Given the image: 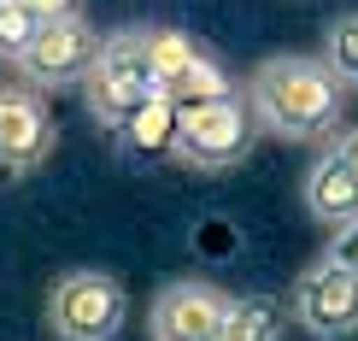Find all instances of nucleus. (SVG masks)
Wrapping results in <instances>:
<instances>
[{"label": "nucleus", "mask_w": 358, "mask_h": 341, "mask_svg": "<svg viewBox=\"0 0 358 341\" xmlns=\"http://www.w3.org/2000/svg\"><path fill=\"white\" fill-rule=\"evenodd\" d=\"M252 124L276 141H335L347 118V83L323 65V53H271L241 83Z\"/></svg>", "instance_id": "f257e3e1"}, {"label": "nucleus", "mask_w": 358, "mask_h": 341, "mask_svg": "<svg viewBox=\"0 0 358 341\" xmlns=\"http://www.w3.org/2000/svg\"><path fill=\"white\" fill-rule=\"evenodd\" d=\"M153 95H159V83H153V65H147V36H141V24L106 29V48H100L94 71H88V83H83L88 118L117 136V130H124Z\"/></svg>", "instance_id": "f03ea898"}, {"label": "nucleus", "mask_w": 358, "mask_h": 341, "mask_svg": "<svg viewBox=\"0 0 358 341\" xmlns=\"http://www.w3.org/2000/svg\"><path fill=\"white\" fill-rule=\"evenodd\" d=\"M252 147V106L247 95H217V100H194V106H176V141L171 153L194 171H229L241 165Z\"/></svg>", "instance_id": "7ed1b4c3"}, {"label": "nucleus", "mask_w": 358, "mask_h": 341, "mask_svg": "<svg viewBox=\"0 0 358 341\" xmlns=\"http://www.w3.org/2000/svg\"><path fill=\"white\" fill-rule=\"evenodd\" d=\"M129 318V294L112 271H94V265H77L65 271L48 294V330L53 341H117Z\"/></svg>", "instance_id": "20e7f679"}, {"label": "nucleus", "mask_w": 358, "mask_h": 341, "mask_svg": "<svg viewBox=\"0 0 358 341\" xmlns=\"http://www.w3.org/2000/svg\"><path fill=\"white\" fill-rule=\"evenodd\" d=\"M100 48H106V29L88 24V18H53L36 29V41L24 48V59L12 71H18V83L41 88V95H53V88H83L88 71H94Z\"/></svg>", "instance_id": "39448f33"}, {"label": "nucleus", "mask_w": 358, "mask_h": 341, "mask_svg": "<svg viewBox=\"0 0 358 341\" xmlns=\"http://www.w3.org/2000/svg\"><path fill=\"white\" fill-rule=\"evenodd\" d=\"M288 312H294V323H300L306 335H317V341L358 335V271L335 265L329 253L311 259L306 271L294 277V288H288Z\"/></svg>", "instance_id": "423d86ee"}, {"label": "nucleus", "mask_w": 358, "mask_h": 341, "mask_svg": "<svg viewBox=\"0 0 358 341\" xmlns=\"http://www.w3.org/2000/svg\"><path fill=\"white\" fill-rule=\"evenodd\" d=\"M223 318H229V294L206 277H176L147 306L153 341H223Z\"/></svg>", "instance_id": "0eeeda50"}, {"label": "nucleus", "mask_w": 358, "mask_h": 341, "mask_svg": "<svg viewBox=\"0 0 358 341\" xmlns=\"http://www.w3.org/2000/svg\"><path fill=\"white\" fill-rule=\"evenodd\" d=\"M53 106L29 83H0V176H24L53 153Z\"/></svg>", "instance_id": "6e6552de"}, {"label": "nucleus", "mask_w": 358, "mask_h": 341, "mask_svg": "<svg viewBox=\"0 0 358 341\" xmlns=\"http://www.w3.org/2000/svg\"><path fill=\"white\" fill-rule=\"evenodd\" d=\"M300 200H306V212L317 218L323 230L358 224V171L335 153V147H323L306 165V176H300Z\"/></svg>", "instance_id": "1a4fd4ad"}, {"label": "nucleus", "mask_w": 358, "mask_h": 341, "mask_svg": "<svg viewBox=\"0 0 358 341\" xmlns=\"http://www.w3.org/2000/svg\"><path fill=\"white\" fill-rule=\"evenodd\" d=\"M288 300L276 294H229V318H223V341H282L288 323Z\"/></svg>", "instance_id": "9d476101"}, {"label": "nucleus", "mask_w": 358, "mask_h": 341, "mask_svg": "<svg viewBox=\"0 0 358 341\" xmlns=\"http://www.w3.org/2000/svg\"><path fill=\"white\" fill-rule=\"evenodd\" d=\"M141 36H147V65H153L159 95H171V88L182 83V71L206 53V48H194V36H182V29H171V24H147Z\"/></svg>", "instance_id": "9b49d317"}, {"label": "nucleus", "mask_w": 358, "mask_h": 341, "mask_svg": "<svg viewBox=\"0 0 358 341\" xmlns=\"http://www.w3.org/2000/svg\"><path fill=\"white\" fill-rule=\"evenodd\" d=\"M117 136H124L129 147H141V153H153V147H165V153H171V141H176V100L153 95L124 130H117Z\"/></svg>", "instance_id": "f8f14e48"}, {"label": "nucleus", "mask_w": 358, "mask_h": 341, "mask_svg": "<svg viewBox=\"0 0 358 341\" xmlns=\"http://www.w3.org/2000/svg\"><path fill=\"white\" fill-rule=\"evenodd\" d=\"M323 65L347 88H358V12H335L323 24Z\"/></svg>", "instance_id": "ddd939ff"}, {"label": "nucleus", "mask_w": 358, "mask_h": 341, "mask_svg": "<svg viewBox=\"0 0 358 341\" xmlns=\"http://www.w3.org/2000/svg\"><path fill=\"white\" fill-rule=\"evenodd\" d=\"M36 29H41V18L24 0H0V65H18L24 48L36 41Z\"/></svg>", "instance_id": "4468645a"}, {"label": "nucleus", "mask_w": 358, "mask_h": 341, "mask_svg": "<svg viewBox=\"0 0 358 341\" xmlns=\"http://www.w3.org/2000/svg\"><path fill=\"white\" fill-rule=\"evenodd\" d=\"M335 265H347V271H358V224H341L329 230V247H323Z\"/></svg>", "instance_id": "2eb2a0df"}, {"label": "nucleus", "mask_w": 358, "mask_h": 341, "mask_svg": "<svg viewBox=\"0 0 358 341\" xmlns=\"http://www.w3.org/2000/svg\"><path fill=\"white\" fill-rule=\"evenodd\" d=\"M29 12H36L41 24H53V18H83V0H24Z\"/></svg>", "instance_id": "dca6fc26"}, {"label": "nucleus", "mask_w": 358, "mask_h": 341, "mask_svg": "<svg viewBox=\"0 0 358 341\" xmlns=\"http://www.w3.org/2000/svg\"><path fill=\"white\" fill-rule=\"evenodd\" d=\"M329 147H335V153H341V159H347V165L358 171V124H347V130H341V136H335Z\"/></svg>", "instance_id": "f3484780"}]
</instances>
